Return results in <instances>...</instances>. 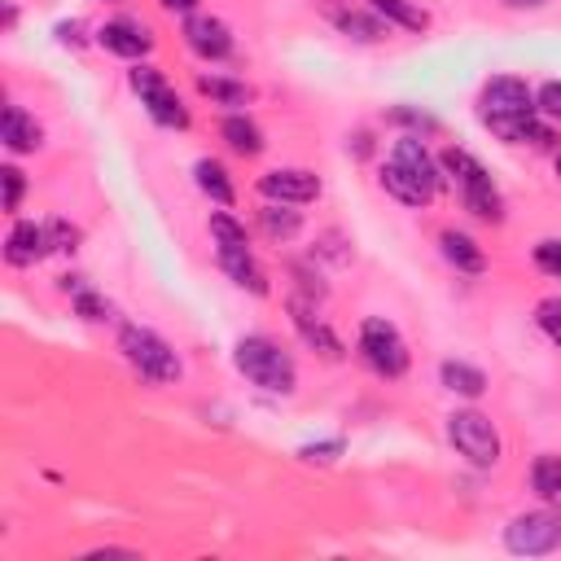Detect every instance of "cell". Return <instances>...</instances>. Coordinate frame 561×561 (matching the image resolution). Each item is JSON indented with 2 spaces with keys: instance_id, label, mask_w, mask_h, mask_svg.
Instances as JSON below:
<instances>
[{
  "instance_id": "obj_1",
  "label": "cell",
  "mask_w": 561,
  "mask_h": 561,
  "mask_svg": "<svg viewBox=\"0 0 561 561\" xmlns=\"http://www.w3.org/2000/svg\"><path fill=\"white\" fill-rule=\"evenodd\" d=\"M232 364H237V373H241L250 386H259V390H267V394H294V386H298L294 355H289L280 342L263 337V333L237 337Z\"/></svg>"
},
{
  "instance_id": "obj_2",
  "label": "cell",
  "mask_w": 561,
  "mask_h": 561,
  "mask_svg": "<svg viewBox=\"0 0 561 561\" xmlns=\"http://www.w3.org/2000/svg\"><path fill=\"white\" fill-rule=\"evenodd\" d=\"M118 351H123V359H127L145 381H153V386L180 381V355H175V346H171L162 333H153V329H145V324H123V329H118Z\"/></svg>"
},
{
  "instance_id": "obj_3",
  "label": "cell",
  "mask_w": 561,
  "mask_h": 561,
  "mask_svg": "<svg viewBox=\"0 0 561 561\" xmlns=\"http://www.w3.org/2000/svg\"><path fill=\"white\" fill-rule=\"evenodd\" d=\"M127 83H131V92L140 96L145 114H149L158 127H175V131H184V127H188V110H184L180 92L167 83V75H162L158 66L136 61V66L127 70Z\"/></svg>"
},
{
  "instance_id": "obj_4",
  "label": "cell",
  "mask_w": 561,
  "mask_h": 561,
  "mask_svg": "<svg viewBox=\"0 0 561 561\" xmlns=\"http://www.w3.org/2000/svg\"><path fill=\"white\" fill-rule=\"evenodd\" d=\"M447 438H451V447H456L473 469L500 465V434H495V425H491L486 412H478V408L451 412V416H447Z\"/></svg>"
},
{
  "instance_id": "obj_5",
  "label": "cell",
  "mask_w": 561,
  "mask_h": 561,
  "mask_svg": "<svg viewBox=\"0 0 561 561\" xmlns=\"http://www.w3.org/2000/svg\"><path fill=\"white\" fill-rule=\"evenodd\" d=\"M504 548L517 557H548L561 548V508H526L504 526Z\"/></svg>"
},
{
  "instance_id": "obj_6",
  "label": "cell",
  "mask_w": 561,
  "mask_h": 561,
  "mask_svg": "<svg viewBox=\"0 0 561 561\" xmlns=\"http://www.w3.org/2000/svg\"><path fill=\"white\" fill-rule=\"evenodd\" d=\"M359 355H364V364H368L377 377H403V373H408V342H403V333H399L390 320H381V316H368V320L359 324Z\"/></svg>"
},
{
  "instance_id": "obj_7",
  "label": "cell",
  "mask_w": 561,
  "mask_h": 561,
  "mask_svg": "<svg viewBox=\"0 0 561 561\" xmlns=\"http://www.w3.org/2000/svg\"><path fill=\"white\" fill-rule=\"evenodd\" d=\"M478 101H482V118H495V114H500V118H508V114H539L530 83L517 79V75H495V79H486Z\"/></svg>"
},
{
  "instance_id": "obj_8",
  "label": "cell",
  "mask_w": 561,
  "mask_h": 561,
  "mask_svg": "<svg viewBox=\"0 0 561 561\" xmlns=\"http://www.w3.org/2000/svg\"><path fill=\"white\" fill-rule=\"evenodd\" d=\"M259 193L267 202L302 206V202H316L320 197V175L307 171V167H272V171L259 175Z\"/></svg>"
},
{
  "instance_id": "obj_9",
  "label": "cell",
  "mask_w": 561,
  "mask_h": 561,
  "mask_svg": "<svg viewBox=\"0 0 561 561\" xmlns=\"http://www.w3.org/2000/svg\"><path fill=\"white\" fill-rule=\"evenodd\" d=\"M180 35H184L188 53H197L202 61H224L232 53V31L215 13H188L184 26H180Z\"/></svg>"
},
{
  "instance_id": "obj_10",
  "label": "cell",
  "mask_w": 561,
  "mask_h": 561,
  "mask_svg": "<svg viewBox=\"0 0 561 561\" xmlns=\"http://www.w3.org/2000/svg\"><path fill=\"white\" fill-rule=\"evenodd\" d=\"M96 44H101L105 53L123 57V61H140V57L153 53V35H149V26L136 22V18H110V22H101V26H96Z\"/></svg>"
},
{
  "instance_id": "obj_11",
  "label": "cell",
  "mask_w": 561,
  "mask_h": 561,
  "mask_svg": "<svg viewBox=\"0 0 561 561\" xmlns=\"http://www.w3.org/2000/svg\"><path fill=\"white\" fill-rule=\"evenodd\" d=\"M44 254H53V237H48V224H35V219H18L4 237V259L9 267H31L39 263Z\"/></svg>"
},
{
  "instance_id": "obj_12",
  "label": "cell",
  "mask_w": 561,
  "mask_h": 561,
  "mask_svg": "<svg viewBox=\"0 0 561 561\" xmlns=\"http://www.w3.org/2000/svg\"><path fill=\"white\" fill-rule=\"evenodd\" d=\"M289 320H294L298 337H302L316 355H324V359H342V355H346V351H342V337L316 316V307H311L307 298H289Z\"/></svg>"
},
{
  "instance_id": "obj_13",
  "label": "cell",
  "mask_w": 561,
  "mask_h": 561,
  "mask_svg": "<svg viewBox=\"0 0 561 561\" xmlns=\"http://www.w3.org/2000/svg\"><path fill=\"white\" fill-rule=\"evenodd\" d=\"M500 140H508V145H535V149H552L557 145V127L552 123H543L539 114H508V118H482Z\"/></svg>"
},
{
  "instance_id": "obj_14",
  "label": "cell",
  "mask_w": 561,
  "mask_h": 561,
  "mask_svg": "<svg viewBox=\"0 0 561 561\" xmlns=\"http://www.w3.org/2000/svg\"><path fill=\"white\" fill-rule=\"evenodd\" d=\"M390 158H394V162H399V167H403L408 175H416V180H421V184H425L430 193H434V188L443 184V171H438V158H434V153L425 149V140H421V136H412V131H403V136L394 140V149H390Z\"/></svg>"
},
{
  "instance_id": "obj_15",
  "label": "cell",
  "mask_w": 561,
  "mask_h": 561,
  "mask_svg": "<svg viewBox=\"0 0 561 561\" xmlns=\"http://www.w3.org/2000/svg\"><path fill=\"white\" fill-rule=\"evenodd\" d=\"M0 140L13 153H35L44 145V131H39V123L22 105H4V114H0Z\"/></svg>"
},
{
  "instance_id": "obj_16",
  "label": "cell",
  "mask_w": 561,
  "mask_h": 561,
  "mask_svg": "<svg viewBox=\"0 0 561 561\" xmlns=\"http://www.w3.org/2000/svg\"><path fill=\"white\" fill-rule=\"evenodd\" d=\"M438 250H443V259H447L456 272H469V276L486 272V250H482L469 232H460V228H443V232H438Z\"/></svg>"
},
{
  "instance_id": "obj_17",
  "label": "cell",
  "mask_w": 561,
  "mask_h": 561,
  "mask_svg": "<svg viewBox=\"0 0 561 561\" xmlns=\"http://www.w3.org/2000/svg\"><path fill=\"white\" fill-rule=\"evenodd\" d=\"M219 254V267L228 272V280L232 285H241V289H250L254 298H267V272L259 267V259H254V250H215Z\"/></svg>"
},
{
  "instance_id": "obj_18",
  "label": "cell",
  "mask_w": 561,
  "mask_h": 561,
  "mask_svg": "<svg viewBox=\"0 0 561 561\" xmlns=\"http://www.w3.org/2000/svg\"><path fill=\"white\" fill-rule=\"evenodd\" d=\"M333 22H337V31H342L346 39H355V44H381V39L390 35V22L377 18V13H364V9H337Z\"/></svg>"
},
{
  "instance_id": "obj_19",
  "label": "cell",
  "mask_w": 561,
  "mask_h": 561,
  "mask_svg": "<svg viewBox=\"0 0 561 561\" xmlns=\"http://www.w3.org/2000/svg\"><path fill=\"white\" fill-rule=\"evenodd\" d=\"M219 136L228 140V149L232 153H241V158H259L263 153V131H259V123L250 118V114H228L224 123H219Z\"/></svg>"
},
{
  "instance_id": "obj_20",
  "label": "cell",
  "mask_w": 561,
  "mask_h": 561,
  "mask_svg": "<svg viewBox=\"0 0 561 561\" xmlns=\"http://www.w3.org/2000/svg\"><path fill=\"white\" fill-rule=\"evenodd\" d=\"M193 184H197L210 202H219V206H232V202H237V188H232L228 167H224L219 158H197V162H193Z\"/></svg>"
},
{
  "instance_id": "obj_21",
  "label": "cell",
  "mask_w": 561,
  "mask_h": 561,
  "mask_svg": "<svg viewBox=\"0 0 561 561\" xmlns=\"http://www.w3.org/2000/svg\"><path fill=\"white\" fill-rule=\"evenodd\" d=\"M438 381L451 394H460V399H482L486 394V373L473 368V364H465V359H443L438 364Z\"/></svg>"
},
{
  "instance_id": "obj_22",
  "label": "cell",
  "mask_w": 561,
  "mask_h": 561,
  "mask_svg": "<svg viewBox=\"0 0 561 561\" xmlns=\"http://www.w3.org/2000/svg\"><path fill=\"white\" fill-rule=\"evenodd\" d=\"M381 188H386L394 202H403V206H425V202L434 197V193H430L416 175H408L394 158H386V167H381Z\"/></svg>"
},
{
  "instance_id": "obj_23",
  "label": "cell",
  "mask_w": 561,
  "mask_h": 561,
  "mask_svg": "<svg viewBox=\"0 0 561 561\" xmlns=\"http://www.w3.org/2000/svg\"><path fill=\"white\" fill-rule=\"evenodd\" d=\"M438 171H443L456 188H469V184H478V180H491L486 167H482L469 149H456V145H447V149L438 153Z\"/></svg>"
},
{
  "instance_id": "obj_24",
  "label": "cell",
  "mask_w": 561,
  "mask_h": 561,
  "mask_svg": "<svg viewBox=\"0 0 561 561\" xmlns=\"http://www.w3.org/2000/svg\"><path fill=\"white\" fill-rule=\"evenodd\" d=\"M460 202H465V210H469L473 219H482V224H504V197H500V188H495L491 180H478V184L460 188Z\"/></svg>"
},
{
  "instance_id": "obj_25",
  "label": "cell",
  "mask_w": 561,
  "mask_h": 561,
  "mask_svg": "<svg viewBox=\"0 0 561 561\" xmlns=\"http://www.w3.org/2000/svg\"><path fill=\"white\" fill-rule=\"evenodd\" d=\"M530 491H535L543 504L561 508V456L543 451V456L530 460Z\"/></svg>"
},
{
  "instance_id": "obj_26",
  "label": "cell",
  "mask_w": 561,
  "mask_h": 561,
  "mask_svg": "<svg viewBox=\"0 0 561 561\" xmlns=\"http://www.w3.org/2000/svg\"><path fill=\"white\" fill-rule=\"evenodd\" d=\"M259 224H263V232H267L272 241H289V237H298L302 215H298L289 202H267V206L259 210Z\"/></svg>"
},
{
  "instance_id": "obj_27",
  "label": "cell",
  "mask_w": 561,
  "mask_h": 561,
  "mask_svg": "<svg viewBox=\"0 0 561 561\" xmlns=\"http://www.w3.org/2000/svg\"><path fill=\"white\" fill-rule=\"evenodd\" d=\"M368 9H373L377 18L403 26V31H425V26H430V13H425L421 4H412V0H368Z\"/></svg>"
},
{
  "instance_id": "obj_28",
  "label": "cell",
  "mask_w": 561,
  "mask_h": 561,
  "mask_svg": "<svg viewBox=\"0 0 561 561\" xmlns=\"http://www.w3.org/2000/svg\"><path fill=\"white\" fill-rule=\"evenodd\" d=\"M210 241H215V250H250L245 224L237 215H228V210H215L210 215Z\"/></svg>"
},
{
  "instance_id": "obj_29",
  "label": "cell",
  "mask_w": 561,
  "mask_h": 561,
  "mask_svg": "<svg viewBox=\"0 0 561 561\" xmlns=\"http://www.w3.org/2000/svg\"><path fill=\"white\" fill-rule=\"evenodd\" d=\"M197 92L219 101V105H245L250 101V88L241 79H224V75H197Z\"/></svg>"
},
{
  "instance_id": "obj_30",
  "label": "cell",
  "mask_w": 561,
  "mask_h": 561,
  "mask_svg": "<svg viewBox=\"0 0 561 561\" xmlns=\"http://www.w3.org/2000/svg\"><path fill=\"white\" fill-rule=\"evenodd\" d=\"M75 316H79V320H88V324H101V320H110V316H114V307H110V298H105V294H96V289H88V285H83V289L75 294Z\"/></svg>"
},
{
  "instance_id": "obj_31",
  "label": "cell",
  "mask_w": 561,
  "mask_h": 561,
  "mask_svg": "<svg viewBox=\"0 0 561 561\" xmlns=\"http://www.w3.org/2000/svg\"><path fill=\"white\" fill-rule=\"evenodd\" d=\"M386 118H390V123H399V127H408L412 136H434V131H438V118H434V114H425V110H412V105H394Z\"/></svg>"
},
{
  "instance_id": "obj_32",
  "label": "cell",
  "mask_w": 561,
  "mask_h": 561,
  "mask_svg": "<svg viewBox=\"0 0 561 561\" xmlns=\"http://www.w3.org/2000/svg\"><path fill=\"white\" fill-rule=\"evenodd\" d=\"M342 451H346V438H320V443H302L298 447V456L307 465H333Z\"/></svg>"
},
{
  "instance_id": "obj_33",
  "label": "cell",
  "mask_w": 561,
  "mask_h": 561,
  "mask_svg": "<svg viewBox=\"0 0 561 561\" xmlns=\"http://www.w3.org/2000/svg\"><path fill=\"white\" fill-rule=\"evenodd\" d=\"M48 237H53V250L75 254V250H79V241H83V228H79V224H70V219H48Z\"/></svg>"
},
{
  "instance_id": "obj_34",
  "label": "cell",
  "mask_w": 561,
  "mask_h": 561,
  "mask_svg": "<svg viewBox=\"0 0 561 561\" xmlns=\"http://www.w3.org/2000/svg\"><path fill=\"white\" fill-rule=\"evenodd\" d=\"M535 320H539L543 337H548L552 346H561V298H543V302L535 307Z\"/></svg>"
},
{
  "instance_id": "obj_35",
  "label": "cell",
  "mask_w": 561,
  "mask_h": 561,
  "mask_svg": "<svg viewBox=\"0 0 561 561\" xmlns=\"http://www.w3.org/2000/svg\"><path fill=\"white\" fill-rule=\"evenodd\" d=\"M0 184H4V210L13 215L22 206V193H26V175L18 167H0Z\"/></svg>"
},
{
  "instance_id": "obj_36",
  "label": "cell",
  "mask_w": 561,
  "mask_h": 561,
  "mask_svg": "<svg viewBox=\"0 0 561 561\" xmlns=\"http://www.w3.org/2000/svg\"><path fill=\"white\" fill-rule=\"evenodd\" d=\"M535 263H539V272H548V276L561 280V241H557V237H543V241L535 245Z\"/></svg>"
},
{
  "instance_id": "obj_37",
  "label": "cell",
  "mask_w": 561,
  "mask_h": 561,
  "mask_svg": "<svg viewBox=\"0 0 561 561\" xmlns=\"http://www.w3.org/2000/svg\"><path fill=\"white\" fill-rule=\"evenodd\" d=\"M535 105H539V114H548L552 123H561V79H548V83L535 92Z\"/></svg>"
},
{
  "instance_id": "obj_38",
  "label": "cell",
  "mask_w": 561,
  "mask_h": 561,
  "mask_svg": "<svg viewBox=\"0 0 561 561\" xmlns=\"http://www.w3.org/2000/svg\"><path fill=\"white\" fill-rule=\"evenodd\" d=\"M79 31H83L79 22H61V26H57V39H61V44H79Z\"/></svg>"
},
{
  "instance_id": "obj_39",
  "label": "cell",
  "mask_w": 561,
  "mask_h": 561,
  "mask_svg": "<svg viewBox=\"0 0 561 561\" xmlns=\"http://www.w3.org/2000/svg\"><path fill=\"white\" fill-rule=\"evenodd\" d=\"M158 4H162L167 13H193V9L202 4V0H158Z\"/></svg>"
},
{
  "instance_id": "obj_40",
  "label": "cell",
  "mask_w": 561,
  "mask_h": 561,
  "mask_svg": "<svg viewBox=\"0 0 561 561\" xmlns=\"http://www.w3.org/2000/svg\"><path fill=\"white\" fill-rule=\"evenodd\" d=\"M351 149H355L359 158H368V153H373V145H368V131H355V145H351Z\"/></svg>"
},
{
  "instance_id": "obj_41",
  "label": "cell",
  "mask_w": 561,
  "mask_h": 561,
  "mask_svg": "<svg viewBox=\"0 0 561 561\" xmlns=\"http://www.w3.org/2000/svg\"><path fill=\"white\" fill-rule=\"evenodd\" d=\"M504 4H508V9H543L548 0H504Z\"/></svg>"
},
{
  "instance_id": "obj_42",
  "label": "cell",
  "mask_w": 561,
  "mask_h": 561,
  "mask_svg": "<svg viewBox=\"0 0 561 561\" xmlns=\"http://www.w3.org/2000/svg\"><path fill=\"white\" fill-rule=\"evenodd\" d=\"M557 180H561V153H557Z\"/></svg>"
}]
</instances>
